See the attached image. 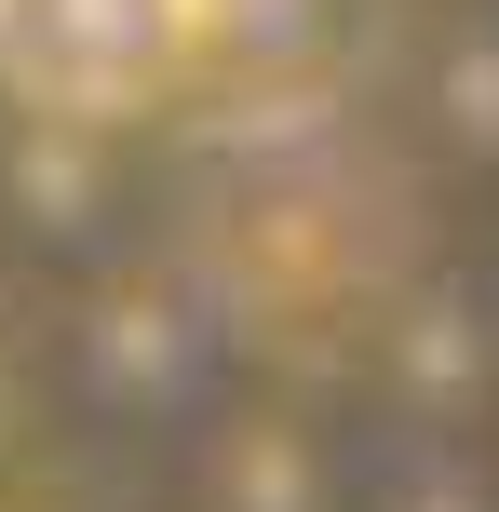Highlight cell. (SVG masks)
I'll return each mask as SVG.
<instances>
[{
    "label": "cell",
    "mask_w": 499,
    "mask_h": 512,
    "mask_svg": "<svg viewBox=\"0 0 499 512\" xmlns=\"http://www.w3.org/2000/svg\"><path fill=\"white\" fill-rule=\"evenodd\" d=\"M41 41L68 81H135L189 41V0H27V54Z\"/></svg>",
    "instance_id": "6da1fadb"
}]
</instances>
